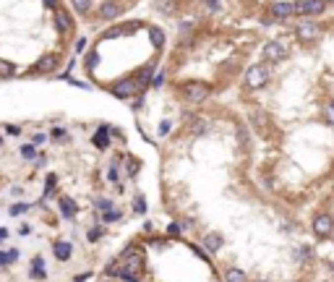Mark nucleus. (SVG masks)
Segmentation results:
<instances>
[{
	"label": "nucleus",
	"instance_id": "f257e3e1",
	"mask_svg": "<svg viewBox=\"0 0 334 282\" xmlns=\"http://www.w3.org/2000/svg\"><path fill=\"white\" fill-rule=\"evenodd\" d=\"M269 84V68L266 66H250L246 71V86L248 89H264Z\"/></svg>",
	"mask_w": 334,
	"mask_h": 282
},
{
	"label": "nucleus",
	"instance_id": "f03ea898",
	"mask_svg": "<svg viewBox=\"0 0 334 282\" xmlns=\"http://www.w3.org/2000/svg\"><path fill=\"white\" fill-rule=\"evenodd\" d=\"M295 37H298V42H303V44H311V42H316L321 37V26L313 24V21H303V24L295 26Z\"/></svg>",
	"mask_w": 334,
	"mask_h": 282
},
{
	"label": "nucleus",
	"instance_id": "7ed1b4c3",
	"mask_svg": "<svg viewBox=\"0 0 334 282\" xmlns=\"http://www.w3.org/2000/svg\"><path fill=\"white\" fill-rule=\"evenodd\" d=\"M183 94H185L188 102H204V99L211 94V89L207 84H201V81H191V84L183 86Z\"/></svg>",
	"mask_w": 334,
	"mask_h": 282
},
{
	"label": "nucleus",
	"instance_id": "20e7f679",
	"mask_svg": "<svg viewBox=\"0 0 334 282\" xmlns=\"http://www.w3.org/2000/svg\"><path fill=\"white\" fill-rule=\"evenodd\" d=\"M324 8H327L324 0H298V3H295V13H300V16H319V13H324Z\"/></svg>",
	"mask_w": 334,
	"mask_h": 282
},
{
	"label": "nucleus",
	"instance_id": "39448f33",
	"mask_svg": "<svg viewBox=\"0 0 334 282\" xmlns=\"http://www.w3.org/2000/svg\"><path fill=\"white\" fill-rule=\"evenodd\" d=\"M313 233H316L319 238H329L334 233V220L329 214H316L313 217Z\"/></svg>",
	"mask_w": 334,
	"mask_h": 282
},
{
	"label": "nucleus",
	"instance_id": "423d86ee",
	"mask_svg": "<svg viewBox=\"0 0 334 282\" xmlns=\"http://www.w3.org/2000/svg\"><path fill=\"white\" fill-rule=\"evenodd\" d=\"M248 121H250V125H253V128L261 133V136H269V131H272V125H269V118H266L264 110H250Z\"/></svg>",
	"mask_w": 334,
	"mask_h": 282
},
{
	"label": "nucleus",
	"instance_id": "0eeeda50",
	"mask_svg": "<svg viewBox=\"0 0 334 282\" xmlns=\"http://www.w3.org/2000/svg\"><path fill=\"white\" fill-rule=\"evenodd\" d=\"M52 16H55V26H58L63 34H68V32L73 29V19H71V13L66 11V8L55 5V8H52Z\"/></svg>",
	"mask_w": 334,
	"mask_h": 282
},
{
	"label": "nucleus",
	"instance_id": "6e6552de",
	"mask_svg": "<svg viewBox=\"0 0 334 282\" xmlns=\"http://www.w3.org/2000/svg\"><path fill=\"white\" fill-rule=\"evenodd\" d=\"M264 58H266V60H272V63L285 60V58H287L285 44H282V42H266V44H264Z\"/></svg>",
	"mask_w": 334,
	"mask_h": 282
},
{
	"label": "nucleus",
	"instance_id": "1a4fd4ad",
	"mask_svg": "<svg viewBox=\"0 0 334 282\" xmlns=\"http://www.w3.org/2000/svg\"><path fill=\"white\" fill-rule=\"evenodd\" d=\"M58 66H60V58L50 52V55H42L40 60H37L34 68H37V74H52V71L58 68Z\"/></svg>",
	"mask_w": 334,
	"mask_h": 282
},
{
	"label": "nucleus",
	"instance_id": "9d476101",
	"mask_svg": "<svg viewBox=\"0 0 334 282\" xmlns=\"http://www.w3.org/2000/svg\"><path fill=\"white\" fill-rule=\"evenodd\" d=\"M120 11H123V5H120L118 0H107V3H102V5H99V19H105V21L118 19Z\"/></svg>",
	"mask_w": 334,
	"mask_h": 282
},
{
	"label": "nucleus",
	"instance_id": "9b49d317",
	"mask_svg": "<svg viewBox=\"0 0 334 282\" xmlns=\"http://www.w3.org/2000/svg\"><path fill=\"white\" fill-rule=\"evenodd\" d=\"M123 261H125V269H131V272H141V267H144V256H141V251H136V248H131L128 253H123Z\"/></svg>",
	"mask_w": 334,
	"mask_h": 282
},
{
	"label": "nucleus",
	"instance_id": "f8f14e48",
	"mask_svg": "<svg viewBox=\"0 0 334 282\" xmlns=\"http://www.w3.org/2000/svg\"><path fill=\"white\" fill-rule=\"evenodd\" d=\"M295 13V3H274L272 5V16L274 19H290Z\"/></svg>",
	"mask_w": 334,
	"mask_h": 282
},
{
	"label": "nucleus",
	"instance_id": "ddd939ff",
	"mask_svg": "<svg viewBox=\"0 0 334 282\" xmlns=\"http://www.w3.org/2000/svg\"><path fill=\"white\" fill-rule=\"evenodd\" d=\"M136 92V84L133 81H118V84L113 86V94L115 97H131Z\"/></svg>",
	"mask_w": 334,
	"mask_h": 282
},
{
	"label": "nucleus",
	"instance_id": "4468645a",
	"mask_svg": "<svg viewBox=\"0 0 334 282\" xmlns=\"http://www.w3.org/2000/svg\"><path fill=\"white\" fill-rule=\"evenodd\" d=\"M52 248H55V256H58L60 261H68V259H71V253H73V245H71V243H66V241H58V243L52 245Z\"/></svg>",
	"mask_w": 334,
	"mask_h": 282
},
{
	"label": "nucleus",
	"instance_id": "2eb2a0df",
	"mask_svg": "<svg viewBox=\"0 0 334 282\" xmlns=\"http://www.w3.org/2000/svg\"><path fill=\"white\" fill-rule=\"evenodd\" d=\"M60 212H63V217H73L76 214V204H73V199H60Z\"/></svg>",
	"mask_w": 334,
	"mask_h": 282
},
{
	"label": "nucleus",
	"instance_id": "dca6fc26",
	"mask_svg": "<svg viewBox=\"0 0 334 282\" xmlns=\"http://www.w3.org/2000/svg\"><path fill=\"white\" fill-rule=\"evenodd\" d=\"M13 74H16V66H13V63L0 58V79H11Z\"/></svg>",
	"mask_w": 334,
	"mask_h": 282
},
{
	"label": "nucleus",
	"instance_id": "f3484780",
	"mask_svg": "<svg viewBox=\"0 0 334 282\" xmlns=\"http://www.w3.org/2000/svg\"><path fill=\"white\" fill-rule=\"evenodd\" d=\"M149 37H152V44H154L157 50H160L162 44H165V34H162L160 26H152V29H149Z\"/></svg>",
	"mask_w": 334,
	"mask_h": 282
},
{
	"label": "nucleus",
	"instance_id": "a211bd4d",
	"mask_svg": "<svg viewBox=\"0 0 334 282\" xmlns=\"http://www.w3.org/2000/svg\"><path fill=\"white\" fill-rule=\"evenodd\" d=\"M207 248L209 251H219L222 248V235L219 233H209L207 235Z\"/></svg>",
	"mask_w": 334,
	"mask_h": 282
},
{
	"label": "nucleus",
	"instance_id": "6ab92c4d",
	"mask_svg": "<svg viewBox=\"0 0 334 282\" xmlns=\"http://www.w3.org/2000/svg\"><path fill=\"white\" fill-rule=\"evenodd\" d=\"M188 131H191V133H196V136H201V133H207V131H209V123L199 118V121H193V123L188 125Z\"/></svg>",
	"mask_w": 334,
	"mask_h": 282
},
{
	"label": "nucleus",
	"instance_id": "aec40b11",
	"mask_svg": "<svg viewBox=\"0 0 334 282\" xmlns=\"http://www.w3.org/2000/svg\"><path fill=\"white\" fill-rule=\"evenodd\" d=\"M71 5L76 8V13H81V16H86L91 11V0H71Z\"/></svg>",
	"mask_w": 334,
	"mask_h": 282
},
{
	"label": "nucleus",
	"instance_id": "412c9836",
	"mask_svg": "<svg viewBox=\"0 0 334 282\" xmlns=\"http://www.w3.org/2000/svg\"><path fill=\"white\" fill-rule=\"evenodd\" d=\"M227 282H248L246 280V275H243V272H240V269H227Z\"/></svg>",
	"mask_w": 334,
	"mask_h": 282
},
{
	"label": "nucleus",
	"instance_id": "4be33fe9",
	"mask_svg": "<svg viewBox=\"0 0 334 282\" xmlns=\"http://www.w3.org/2000/svg\"><path fill=\"white\" fill-rule=\"evenodd\" d=\"M32 269H34V277H37V280H42V277H44V261H42L40 256H37V259L32 261Z\"/></svg>",
	"mask_w": 334,
	"mask_h": 282
},
{
	"label": "nucleus",
	"instance_id": "5701e85b",
	"mask_svg": "<svg viewBox=\"0 0 334 282\" xmlns=\"http://www.w3.org/2000/svg\"><path fill=\"white\" fill-rule=\"evenodd\" d=\"M16 259H18V251H16V248L0 251V264H11V261H16Z\"/></svg>",
	"mask_w": 334,
	"mask_h": 282
},
{
	"label": "nucleus",
	"instance_id": "b1692460",
	"mask_svg": "<svg viewBox=\"0 0 334 282\" xmlns=\"http://www.w3.org/2000/svg\"><path fill=\"white\" fill-rule=\"evenodd\" d=\"M102 220H105V222H118V220H120V212H118V209H113V206H110V209H105Z\"/></svg>",
	"mask_w": 334,
	"mask_h": 282
},
{
	"label": "nucleus",
	"instance_id": "393cba45",
	"mask_svg": "<svg viewBox=\"0 0 334 282\" xmlns=\"http://www.w3.org/2000/svg\"><path fill=\"white\" fill-rule=\"evenodd\" d=\"M152 76H154V66H146V68H141V74H138V81H141V84H149Z\"/></svg>",
	"mask_w": 334,
	"mask_h": 282
},
{
	"label": "nucleus",
	"instance_id": "a878e982",
	"mask_svg": "<svg viewBox=\"0 0 334 282\" xmlns=\"http://www.w3.org/2000/svg\"><path fill=\"white\" fill-rule=\"evenodd\" d=\"M21 157H24V160H34V157H37L34 144H26V147H21Z\"/></svg>",
	"mask_w": 334,
	"mask_h": 282
},
{
	"label": "nucleus",
	"instance_id": "bb28decb",
	"mask_svg": "<svg viewBox=\"0 0 334 282\" xmlns=\"http://www.w3.org/2000/svg\"><path fill=\"white\" fill-rule=\"evenodd\" d=\"M94 144H97L99 149H105V147H107V131H105V128H102V131L94 136Z\"/></svg>",
	"mask_w": 334,
	"mask_h": 282
},
{
	"label": "nucleus",
	"instance_id": "cd10ccee",
	"mask_svg": "<svg viewBox=\"0 0 334 282\" xmlns=\"http://www.w3.org/2000/svg\"><path fill=\"white\" fill-rule=\"evenodd\" d=\"M55 180H58V178H55L52 172H50V175H47V183H44V196H50V194H52V188H55Z\"/></svg>",
	"mask_w": 334,
	"mask_h": 282
},
{
	"label": "nucleus",
	"instance_id": "c85d7f7f",
	"mask_svg": "<svg viewBox=\"0 0 334 282\" xmlns=\"http://www.w3.org/2000/svg\"><path fill=\"white\" fill-rule=\"evenodd\" d=\"M86 238H89L91 243H94V241H99V238H102V230H99V227H91V230H89V235H86Z\"/></svg>",
	"mask_w": 334,
	"mask_h": 282
},
{
	"label": "nucleus",
	"instance_id": "c756f323",
	"mask_svg": "<svg viewBox=\"0 0 334 282\" xmlns=\"http://www.w3.org/2000/svg\"><path fill=\"white\" fill-rule=\"evenodd\" d=\"M26 209H29V204H16V206H11V214H21Z\"/></svg>",
	"mask_w": 334,
	"mask_h": 282
},
{
	"label": "nucleus",
	"instance_id": "7c9ffc66",
	"mask_svg": "<svg viewBox=\"0 0 334 282\" xmlns=\"http://www.w3.org/2000/svg\"><path fill=\"white\" fill-rule=\"evenodd\" d=\"M8 133H11V136H18V133H21V128H18V125H8V128H5Z\"/></svg>",
	"mask_w": 334,
	"mask_h": 282
},
{
	"label": "nucleus",
	"instance_id": "2f4dec72",
	"mask_svg": "<svg viewBox=\"0 0 334 282\" xmlns=\"http://www.w3.org/2000/svg\"><path fill=\"white\" fill-rule=\"evenodd\" d=\"M97 206H99V209H110V206H113V204H110V201H107V199H99V201H97Z\"/></svg>",
	"mask_w": 334,
	"mask_h": 282
},
{
	"label": "nucleus",
	"instance_id": "473e14b6",
	"mask_svg": "<svg viewBox=\"0 0 334 282\" xmlns=\"http://www.w3.org/2000/svg\"><path fill=\"white\" fill-rule=\"evenodd\" d=\"M133 206L138 209V212H144V199H136V201H133Z\"/></svg>",
	"mask_w": 334,
	"mask_h": 282
},
{
	"label": "nucleus",
	"instance_id": "72a5a7b5",
	"mask_svg": "<svg viewBox=\"0 0 334 282\" xmlns=\"http://www.w3.org/2000/svg\"><path fill=\"white\" fill-rule=\"evenodd\" d=\"M52 136H55V139H63V136H66V131H63V128H55Z\"/></svg>",
	"mask_w": 334,
	"mask_h": 282
},
{
	"label": "nucleus",
	"instance_id": "f704fd0d",
	"mask_svg": "<svg viewBox=\"0 0 334 282\" xmlns=\"http://www.w3.org/2000/svg\"><path fill=\"white\" fill-rule=\"evenodd\" d=\"M44 5H47V8H50V11H52V8H55V5H58V0H44Z\"/></svg>",
	"mask_w": 334,
	"mask_h": 282
},
{
	"label": "nucleus",
	"instance_id": "c9c22d12",
	"mask_svg": "<svg viewBox=\"0 0 334 282\" xmlns=\"http://www.w3.org/2000/svg\"><path fill=\"white\" fill-rule=\"evenodd\" d=\"M327 113H329V121H334V102L327 107Z\"/></svg>",
	"mask_w": 334,
	"mask_h": 282
},
{
	"label": "nucleus",
	"instance_id": "e433bc0d",
	"mask_svg": "<svg viewBox=\"0 0 334 282\" xmlns=\"http://www.w3.org/2000/svg\"><path fill=\"white\" fill-rule=\"evenodd\" d=\"M207 5L209 8H219V0H207Z\"/></svg>",
	"mask_w": 334,
	"mask_h": 282
},
{
	"label": "nucleus",
	"instance_id": "4c0bfd02",
	"mask_svg": "<svg viewBox=\"0 0 334 282\" xmlns=\"http://www.w3.org/2000/svg\"><path fill=\"white\" fill-rule=\"evenodd\" d=\"M8 238V230H0V241H5Z\"/></svg>",
	"mask_w": 334,
	"mask_h": 282
},
{
	"label": "nucleus",
	"instance_id": "58836bf2",
	"mask_svg": "<svg viewBox=\"0 0 334 282\" xmlns=\"http://www.w3.org/2000/svg\"><path fill=\"white\" fill-rule=\"evenodd\" d=\"M253 282H266V280H253Z\"/></svg>",
	"mask_w": 334,
	"mask_h": 282
},
{
	"label": "nucleus",
	"instance_id": "ea45409f",
	"mask_svg": "<svg viewBox=\"0 0 334 282\" xmlns=\"http://www.w3.org/2000/svg\"><path fill=\"white\" fill-rule=\"evenodd\" d=\"M324 3H334V0H324Z\"/></svg>",
	"mask_w": 334,
	"mask_h": 282
}]
</instances>
